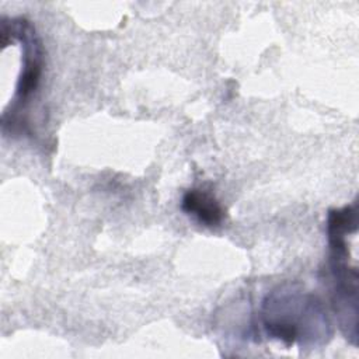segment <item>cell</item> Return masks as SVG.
<instances>
[{"label": "cell", "mask_w": 359, "mask_h": 359, "mask_svg": "<svg viewBox=\"0 0 359 359\" xmlns=\"http://www.w3.org/2000/svg\"><path fill=\"white\" fill-rule=\"evenodd\" d=\"M181 208L188 215L196 217V220L208 227L219 226L224 219V210L217 199L203 189H189L181 202Z\"/></svg>", "instance_id": "obj_3"}, {"label": "cell", "mask_w": 359, "mask_h": 359, "mask_svg": "<svg viewBox=\"0 0 359 359\" xmlns=\"http://www.w3.org/2000/svg\"><path fill=\"white\" fill-rule=\"evenodd\" d=\"M321 302L294 286H279L262 302L261 320L266 334L286 345H317L330 335Z\"/></svg>", "instance_id": "obj_1"}, {"label": "cell", "mask_w": 359, "mask_h": 359, "mask_svg": "<svg viewBox=\"0 0 359 359\" xmlns=\"http://www.w3.org/2000/svg\"><path fill=\"white\" fill-rule=\"evenodd\" d=\"M358 233L356 206L331 210L328 217V237L331 245V272L334 278V304L341 324L352 327L356 334L358 317V269L349 265V238Z\"/></svg>", "instance_id": "obj_2"}]
</instances>
